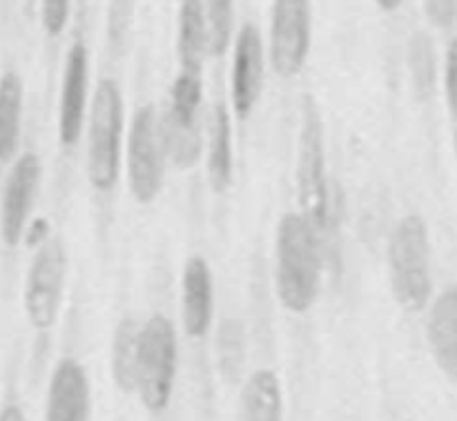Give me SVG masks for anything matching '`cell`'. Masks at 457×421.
<instances>
[{
  "instance_id": "6da1fadb",
  "label": "cell",
  "mask_w": 457,
  "mask_h": 421,
  "mask_svg": "<svg viewBox=\"0 0 457 421\" xmlns=\"http://www.w3.org/2000/svg\"><path fill=\"white\" fill-rule=\"evenodd\" d=\"M320 227L302 212L279 219L275 236V293L281 306L303 315L315 306L321 293Z\"/></svg>"
},
{
  "instance_id": "7a4b0ae2",
  "label": "cell",
  "mask_w": 457,
  "mask_h": 421,
  "mask_svg": "<svg viewBox=\"0 0 457 421\" xmlns=\"http://www.w3.org/2000/svg\"><path fill=\"white\" fill-rule=\"evenodd\" d=\"M388 284L395 303L409 315L422 312L431 301V236L420 214H406L393 227L388 241Z\"/></svg>"
},
{
  "instance_id": "3957f363",
  "label": "cell",
  "mask_w": 457,
  "mask_h": 421,
  "mask_svg": "<svg viewBox=\"0 0 457 421\" xmlns=\"http://www.w3.org/2000/svg\"><path fill=\"white\" fill-rule=\"evenodd\" d=\"M125 103L120 85L114 78H101L92 96L87 123V169L89 186L96 192H112L120 178L123 156Z\"/></svg>"
},
{
  "instance_id": "277c9868",
  "label": "cell",
  "mask_w": 457,
  "mask_h": 421,
  "mask_svg": "<svg viewBox=\"0 0 457 421\" xmlns=\"http://www.w3.org/2000/svg\"><path fill=\"white\" fill-rule=\"evenodd\" d=\"M179 370L177 328L165 315H152L141 326L137 395L150 413H163L172 401Z\"/></svg>"
},
{
  "instance_id": "5b68a950",
  "label": "cell",
  "mask_w": 457,
  "mask_h": 421,
  "mask_svg": "<svg viewBox=\"0 0 457 421\" xmlns=\"http://www.w3.org/2000/svg\"><path fill=\"white\" fill-rule=\"evenodd\" d=\"M297 201L302 214H306L320 230H326L330 221L328 172H326L324 123L320 105L312 96L302 101V129L297 147Z\"/></svg>"
},
{
  "instance_id": "8992f818",
  "label": "cell",
  "mask_w": 457,
  "mask_h": 421,
  "mask_svg": "<svg viewBox=\"0 0 457 421\" xmlns=\"http://www.w3.org/2000/svg\"><path fill=\"white\" fill-rule=\"evenodd\" d=\"M165 150L163 128L154 105L138 107L128 132L125 147V172H128L129 194L137 203L150 205L159 199L165 183Z\"/></svg>"
},
{
  "instance_id": "52a82bcc",
  "label": "cell",
  "mask_w": 457,
  "mask_h": 421,
  "mask_svg": "<svg viewBox=\"0 0 457 421\" xmlns=\"http://www.w3.org/2000/svg\"><path fill=\"white\" fill-rule=\"evenodd\" d=\"M204 103V80L199 71L181 70L170 85L168 111L161 119L168 159L179 169H187L199 161L201 143L199 111Z\"/></svg>"
},
{
  "instance_id": "ba28073f",
  "label": "cell",
  "mask_w": 457,
  "mask_h": 421,
  "mask_svg": "<svg viewBox=\"0 0 457 421\" xmlns=\"http://www.w3.org/2000/svg\"><path fill=\"white\" fill-rule=\"evenodd\" d=\"M67 281V250L61 239H49L34 252L22 288V308L31 328H54L62 308Z\"/></svg>"
},
{
  "instance_id": "9c48e42d",
  "label": "cell",
  "mask_w": 457,
  "mask_h": 421,
  "mask_svg": "<svg viewBox=\"0 0 457 421\" xmlns=\"http://www.w3.org/2000/svg\"><path fill=\"white\" fill-rule=\"evenodd\" d=\"M312 45L311 0H272L270 65L281 78H293L306 67Z\"/></svg>"
},
{
  "instance_id": "30bf717a",
  "label": "cell",
  "mask_w": 457,
  "mask_h": 421,
  "mask_svg": "<svg viewBox=\"0 0 457 421\" xmlns=\"http://www.w3.org/2000/svg\"><path fill=\"white\" fill-rule=\"evenodd\" d=\"M40 177H43V165L34 152H25L12 163L0 194V241L7 248L22 244V236L31 221Z\"/></svg>"
},
{
  "instance_id": "8fae6325",
  "label": "cell",
  "mask_w": 457,
  "mask_h": 421,
  "mask_svg": "<svg viewBox=\"0 0 457 421\" xmlns=\"http://www.w3.org/2000/svg\"><path fill=\"white\" fill-rule=\"evenodd\" d=\"M266 76V56H263L262 31L245 22L235 38L230 74V101L232 111L239 120L250 119L263 92Z\"/></svg>"
},
{
  "instance_id": "7c38bea8",
  "label": "cell",
  "mask_w": 457,
  "mask_h": 421,
  "mask_svg": "<svg viewBox=\"0 0 457 421\" xmlns=\"http://www.w3.org/2000/svg\"><path fill=\"white\" fill-rule=\"evenodd\" d=\"M89 98V52L83 40H74L67 49L65 70L58 98V141L74 147L80 141L87 119Z\"/></svg>"
},
{
  "instance_id": "4fadbf2b",
  "label": "cell",
  "mask_w": 457,
  "mask_h": 421,
  "mask_svg": "<svg viewBox=\"0 0 457 421\" xmlns=\"http://www.w3.org/2000/svg\"><path fill=\"white\" fill-rule=\"evenodd\" d=\"M92 419V386L87 370L71 357L58 361L52 370L45 400V421Z\"/></svg>"
},
{
  "instance_id": "5bb4252c",
  "label": "cell",
  "mask_w": 457,
  "mask_h": 421,
  "mask_svg": "<svg viewBox=\"0 0 457 421\" xmlns=\"http://www.w3.org/2000/svg\"><path fill=\"white\" fill-rule=\"evenodd\" d=\"M181 319L190 339H204L214 319V277L204 257H190L181 277Z\"/></svg>"
},
{
  "instance_id": "9a60e30c",
  "label": "cell",
  "mask_w": 457,
  "mask_h": 421,
  "mask_svg": "<svg viewBox=\"0 0 457 421\" xmlns=\"http://www.w3.org/2000/svg\"><path fill=\"white\" fill-rule=\"evenodd\" d=\"M427 337L440 373L451 382H457V285L446 288L433 301Z\"/></svg>"
},
{
  "instance_id": "2e32d148",
  "label": "cell",
  "mask_w": 457,
  "mask_h": 421,
  "mask_svg": "<svg viewBox=\"0 0 457 421\" xmlns=\"http://www.w3.org/2000/svg\"><path fill=\"white\" fill-rule=\"evenodd\" d=\"M239 421H284V391L275 370L259 368L245 379Z\"/></svg>"
},
{
  "instance_id": "e0dca14e",
  "label": "cell",
  "mask_w": 457,
  "mask_h": 421,
  "mask_svg": "<svg viewBox=\"0 0 457 421\" xmlns=\"http://www.w3.org/2000/svg\"><path fill=\"white\" fill-rule=\"evenodd\" d=\"M235 177L232 152V119L223 103H217L208 129V178L217 194H226Z\"/></svg>"
},
{
  "instance_id": "ac0fdd59",
  "label": "cell",
  "mask_w": 457,
  "mask_h": 421,
  "mask_svg": "<svg viewBox=\"0 0 457 421\" xmlns=\"http://www.w3.org/2000/svg\"><path fill=\"white\" fill-rule=\"evenodd\" d=\"M177 54L181 70L199 71L208 52V18L205 0H179Z\"/></svg>"
},
{
  "instance_id": "d6986e66",
  "label": "cell",
  "mask_w": 457,
  "mask_h": 421,
  "mask_svg": "<svg viewBox=\"0 0 457 421\" xmlns=\"http://www.w3.org/2000/svg\"><path fill=\"white\" fill-rule=\"evenodd\" d=\"M138 342L141 326L134 317H123L112 334V379L123 395L137 392Z\"/></svg>"
},
{
  "instance_id": "ffe728a7",
  "label": "cell",
  "mask_w": 457,
  "mask_h": 421,
  "mask_svg": "<svg viewBox=\"0 0 457 421\" xmlns=\"http://www.w3.org/2000/svg\"><path fill=\"white\" fill-rule=\"evenodd\" d=\"M25 85L16 71L0 76V165L13 161L21 141Z\"/></svg>"
},
{
  "instance_id": "44dd1931",
  "label": "cell",
  "mask_w": 457,
  "mask_h": 421,
  "mask_svg": "<svg viewBox=\"0 0 457 421\" xmlns=\"http://www.w3.org/2000/svg\"><path fill=\"white\" fill-rule=\"evenodd\" d=\"M409 70L415 92L422 98L431 96L436 87V49L427 34H415L409 45Z\"/></svg>"
},
{
  "instance_id": "7402d4cb",
  "label": "cell",
  "mask_w": 457,
  "mask_h": 421,
  "mask_svg": "<svg viewBox=\"0 0 457 421\" xmlns=\"http://www.w3.org/2000/svg\"><path fill=\"white\" fill-rule=\"evenodd\" d=\"M205 18H208V52L219 58L230 47L235 0H205Z\"/></svg>"
},
{
  "instance_id": "603a6c76",
  "label": "cell",
  "mask_w": 457,
  "mask_h": 421,
  "mask_svg": "<svg viewBox=\"0 0 457 421\" xmlns=\"http://www.w3.org/2000/svg\"><path fill=\"white\" fill-rule=\"evenodd\" d=\"M245 334L244 326L237 319L223 321V326L219 328V364L226 377L235 379L239 377L241 366H244V352H245Z\"/></svg>"
},
{
  "instance_id": "cb8c5ba5",
  "label": "cell",
  "mask_w": 457,
  "mask_h": 421,
  "mask_svg": "<svg viewBox=\"0 0 457 421\" xmlns=\"http://www.w3.org/2000/svg\"><path fill=\"white\" fill-rule=\"evenodd\" d=\"M71 0H40V21L49 36H61L70 22Z\"/></svg>"
},
{
  "instance_id": "d4e9b609",
  "label": "cell",
  "mask_w": 457,
  "mask_h": 421,
  "mask_svg": "<svg viewBox=\"0 0 457 421\" xmlns=\"http://www.w3.org/2000/svg\"><path fill=\"white\" fill-rule=\"evenodd\" d=\"M129 16H132V9H129V0H114L110 9V43L114 52H119V47L123 45L125 31H128Z\"/></svg>"
},
{
  "instance_id": "484cf974",
  "label": "cell",
  "mask_w": 457,
  "mask_h": 421,
  "mask_svg": "<svg viewBox=\"0 0 457 421\" xmlns=\"http://www.w3.org/2000/svg\"><path fill=\"white\" fill-rule=\"evenodd\" d=\"M445 92H446V103H449L451 107V114L457 119V36L451 40L449 49H446Z\"/></svg>"
},
{
  "instance_id": "4316f807",
  "label": "cell",
  "mask_w": 457,
  "mask_h": 421,
  "mask_svg": "<svg viewBox=\"0 0 457 421\" xmlns=\"http://www.w3.org/2000/svg\"><path fill=\"white\" fill-rule=\"evenodd\" d=\"M428 21L436 27H451L457 18V0H422Z\"/></svg>"
},
{
  "instance_id": "83f0119b",
  "label": "cell",
  "mask_w": 457,
  "mask_h": 421,
  "mask_svg": "<svg viewBox=\"0 0 457 421\" xmlns=\"http://www.w3.org/2000/svg\"><path fill=\"white\" fill-rule=\"evenodd\" d=\"M49 239H52V226H49L47 219L45 217L31 219L29 226H27L25 230V236H22V244H25L27 248L38 250L40 245L47 244Z\"/></svg>"
},
{
  "instance_id": "f1b7e54d",
  "label": "cell",
  "mask_w": 457,
  "mask_h": 421,
  "mask_svg": "<svg viewBox=\"0 0 457 421\" xmlns=\"http://www.w3.org/2000/svg\"><path fill=\"white\" fill-rule=\"evenodd\" d=\"M0 421H27V419L21 406L7 404L3 410H0Z\"/></svg>"
},
{
  "instance_id": "f546056e",
  "label": "cell",
  "mask_w": 457,
  "mask_h": 421,
  "mask_svg": "<svg viewBox=\"0 0 457 421\" xmlns=\"http://www.w3.org/2000/svg\"><path fill=\"white\" fill-rule=\"evenodd\" d=\"M402 3H404V0H375V4H378V7L386 13L397 12V9L402 7Z\"/></svg>"
},
{
  "instance_id": "4dcf8cb0",
  "label": "cell",
  "mask_w": 457,
  "mask_h": 421,
  "mask_svg": "<svg viewBox=\"0 0 457 421\" xmlns=\"http://www.w3.org/2000/svg\"><path fill=\"white\" fill-rule=\"evenodd\" d=\"M455 154H457V132H455Z\"/></svg>"
}]
</instances>
